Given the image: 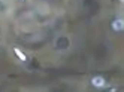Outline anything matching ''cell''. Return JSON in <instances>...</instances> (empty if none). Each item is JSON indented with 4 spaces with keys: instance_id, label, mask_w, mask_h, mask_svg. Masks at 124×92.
<instances>
[{
    "instance_id": "6da1fadb",
    "label": "cell",
    "mask_w": 124,
    "mask_h": 92,
    "mask_svg": "<svg viewBox=\"0 0 124 92\" xmlns=\"http://www.w3.org/2000/svg\"><path fill=\"white\" fill-rule=\"evenodd\" d=\"M91 85H93L94 88H103V86L106 85V80H105L102 76H94V77L91 79Z\"/></svg>"
},
{
    "instance_id": "5b68a950",
    "label": "cell",
    "mask_w": 124,
    "mask_h": 92,
    "mask_svg": "<svg viewBox=\"0 0 124 92\" xmlns=\"http://www.w3.org/2000/svg\"><path fill=\"white\" fill-rule=\"evenodd\" d=\"M120 2H124V0H120Z\"/></svg>"
},
{
    "instance_id": "3957f363",
    "label": "cell",
    "mask_w": 124,
    "mask_h": 92,
    "mask_svg": "<svg viewBox=\"0 0 124 92\" xmlns=\"http://www.w3.org/2000/svg\"><path fill=\"white\" fill-rule=\"evenodd\" d=\"M14 52H15V55L20 58V61H27V55L25 53H23L21 52V49H18V48H14Z\"/></svg>"
},
{
    "instance_id": "7a4b0ae2",
    "label": "cell",
    "mask_w": 124,
    "mask_h": 92,
    "mask_svg": "<svg viewBox=\"0 0 124 92\" xmlns=\"http://www.w3.org/2000/svg\"><path fill=\"white\" fill-rule=\"evenodd\" d=\"M112 30L114 31H123L124 30V20L118 18V20H115L112 22Z\"/></svg>"
},
{
    "instance_id": "277c9868",
    "label": "cell",
    "mask_w": 124,
    "mask_h": 92,
    "mask_svg": "<svg viewBox=\"0 0 124 92\" xmlns=\"http://www.w3.org/2000/svg\"><path fill=\"white\" fill-rule=\"evenodd\" d=\"M6 11V2L5 0H0V13H3Z\"/></svg>"
}]
</instances>
